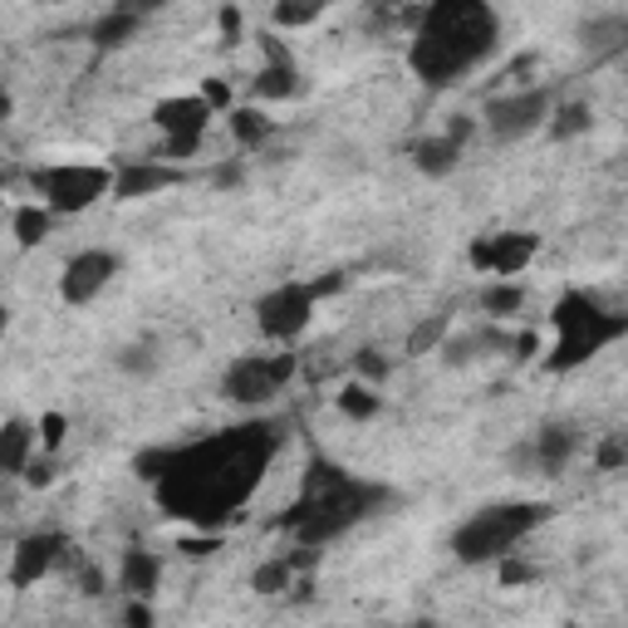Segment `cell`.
<instances>
[{
    "label": "cell",
    "instance_id": "cell-1",
    "mask_svg": "<svg viewBox=\"0 0 628 628\" xmlns=\"http://www.w3.org/2000/svg\"><path fill=\"white\" fill-rule=\"evenodd\" d=\"M119 173L94 153H79V157H50L44 167H35V197L44 202L50 212L70 216V212H84L94 207L99 197H109Z\"/></svg>",
    "mask_w": 628,
    "mask_h": 628
},
{
    "label": "cell",
    "instance_id": "cell-2",
    "mask_svg": "<svg viewBox=\"0 0 628 628\" xmlns=\"http://www.w3.org/2000/svg\"><path fill=\"white\" fill-rule=\"evenodd\" d=\"M113 270H119V266H113V256H104V250H79L70 266H64V280H60L64 300H70V305L94 300V295L109 285Z\"/></svg>",
    "mask_w": 628,
    "mask_h": 628
},
{
    "label": "cell",
    "instance_id": "cell-3",
    "mask_svg": "<svg viewBox=\"0 0 628 628\" xmlns=\"http://www.w3.org/2000/svg\"><path fill=\"white\" fill-rule=\"evenodd\" d=\"M231 133L246 147H256V143H266L270 133H276V119H270L266 109H231Z\"/></svg>",
    "mask_w": 628,
    "mask_h": 628
},
{
    "label": "cell",
    "instance_id": "cell-4",
    "mask_svg": "<svg viewBox=\"0 0 628 628\" xmlns=\"http://www.w3.org/2000/svg\"><path fill=\"white\" fill-rule=\"evenodd\" d=\"M329 10V0H276V25H310Z\"/></svg>",
    "mask_w": 628,
    "mask_h": 628
},
{
    "label": "cell",
    "instance_id": "cell-5",
    "mask_svg": "<svg viewBox=\"0 0 628 628\" xmlns=\"http://www.w3.org/2000/svg\"><path fill=\"white\" fill-rule=\"evenodd\" d=\"M516 305H521V295L511 290V285H501L496 295H486V310H496V315H511V310H516Z\"/></svg>",
    "mask_w": 628,
    "mask_h": 628
},
{
    "label": "cell",
    "instance_id": "cell-6",
    "mask_svg": "<svg viewBox=\"0 0 628 628\" xmlns=\"http://www.w3.org/2000/svg\"><path fill=\"white\" fill-rule=\"evenodd\" d=\"M344 413H373V398H369V388H349V398H344Z\"/></svg>",
    "mask_w": 628,
    "mask_h": 628
},
{
    "label": "cell",
    "instance_id": "cell-7",
    "mask_svg": "<svg viewBox=\"0 0 628 628\" xmlns=\"http://www.w3.org/2000/svg\"><path fill=\"white\" fill-rule=\"evenodd\" d=\"M157 6H163V0H119V6H113V10H123V16H133V20H143V16H147V10H157Z\"/></svg>",
    "mask_w": 628,
    "mask_h": 628
}]
</instances>
